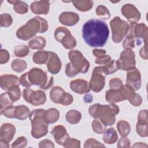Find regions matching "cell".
Segmentation results:
<instances>
[{"label": "cell", "instance_id": "obj_51", "mask_svg": "<svg viewBox=\"0 0 148 148\" xmlns=\"http://www.w3.org/2000/svg\"><path fill=\"white\" fill-rule=\"evenodd\" d=\"M10 58L9 52L5 49H1L0 51V64H3L6 63Z\"/></svg>", "mask_w": 148, "mask_h": 148}, {"label": "cell", "instance_id": "obj_50", "mask_svg": "<svg viewBox=\"0 0 148 148\" xmlns=\"http://www.w3.org/2000/svg\"><path fill=\"white\" fill-rule=\"evenodd\" d=\"M78 72L72 66L71 62L67 64L65 69V74L68 77H72L78 74Z\"/></svg>", "mask_w": 148, "mask_h": 148}, {"label": "cell", "instance_id": "obj_13", "mask_svg": "<svg viewBox=\"0 0 148 148\" xmlns=\"http://www.w3.org/2000/svg\"><path fill=\"white\" fill-rule=\"evenodd\" d=\"M138 134L141 137H146L148 135L147 110H142L138 114V123L136 125Z\"/></svg>", "mask_w": 148, "mask_h": 148}, {"label": "cell", "instance_id": "obj_9", "mask_svg": "<svg viewBox=\"0 0 148 148\" xmlns=\"http://www.w3.org/2000/svg\"><path fill=\"white\" fill-rule=\"evenodd\" d=\"M135 54L131 49H124L116 61L119 69L130 71L135 68Z\"/></svg>", "mask_w": 148, "mask_h": 148}, {"label": "cell", "instance_id": "obj_41", "mask_svg": "<svg viewBox=\"0 0 148 148\" xmlns=\"http://www.w3.org/2000/svg\"><path fill=\"white\" fill-rule=\"evenodd\" d=\"M135 39L131 34H128L127 38L123 43V47L124 49H132L135 47Z\"/></svg>", "mask_w": 148, "mask_h": 148}, {"label": "cell", "instance_id": "obj_55", "mask_svg": "<svg viewBox=\"0 0 148 148\" xmlns=\"http://www.w3.org/2000/svg\"><path fill=\"white\" fill-rule=\"evenodd\" d=\"M39 147L42 148V147H51L54 148V145L53 142L49 139H44L42 141H40L39 143Z\"/></svg>", "mask_w": 148, "mask_h": 148}, {"label": "cell", "instance_id": "obj_42", "mask_svg": "<svg viewBox=\"0 0 148 148\" xmlns=\"http://www.w3.org/2000/svg\"><path fill=\"white\" fill-rule=\"evenodd\" d=\"M13 23V20L12 16L8 14H2L0 16V25L1 27H8L12 25Z\"/></svg>", "mask_w": 148, "mask_h": 148}, {"label": "cell", "instance_id": "obj_47", "mask_svg": "<svg viewBox=\"0 0 148 148\" xmlns=\"http://www.w3.org/2000/svg\"><path fill=\"white\" fill-rule=\"evenodd\" d=\"M14 108L15 106L12 105L8 106L1 111V113L8 118L13 119L14 118Z\"/></svg>", "mask_w": 148, "mask_h": 148}, {"label": "cell", "instance_id": "obj_22", "mask_svg": "<svg viewBox=\"0 0 148 148\" xmlns=\"http://www.w3.org/2000/svg\"><path fill=\"white\" fill-rule=\"evenodd\" d=\"M49 1H35L30 5L31 11L37 14H47L49 12Z\"/></svg>", "mask_w": 148, "mask_h": 148}, {"label": "cell", "instance_id": "obj_14", "mask_svg": "<svg viewBox=\"0 0 148 148\" xmlns=\"http://www.w3.org/2000/svg\"><path fill=\"white\" fill-rule=\"evenodd\" d=\"M123 15L131 23H136L140 18V12L132 4H125L121 8Z\"/></svg>", "mask_w": 148, "mask_h": 148}, {"label": "cell", "instance_id": "obj_35", "mask_svg": "<svg viewBox=\"0 0 148 148\" xmlns=\"http://www.w3.org/2000/svg\"><path fill=\"white\" fill-rule=\"evenodd\" d=\"M11 67L16 72H22L27 68V62L21 59H15L12 61Z\"/></svg>", "mask_w": 148, "mask_h": 148}, {"label": "cell", "instance_id": "obj_20", "mask_svg": "<svg viewBox=\"0 0 148 148\" xmlns=\"http://www.w3.org/2000/svg\"><path fill=\"white\" fill-rule=\"evenodd\" d=\"M16 132L15 127L10 123L3 124L1 127V140L9 143L13 138Z\"/></svg>", "mask_w": 148, "mask_h": 148}, {"label": "cell", "instance_id": "obj_26", "mask_svg": "<svg viewBox=\"0 0 148 148\" xmlns=\"http://www.w3.org/2000/svg\"><path fill=\"white\" fill-rule=\"evenodd\" d=\"M60 117L59 111L55 108H50L45 111L44 119L47 124H51L56 122Z\"/></svg>", "mask_w": 148, "mask_h": 148}, {"label": "cell", "instance_id": "obj_45", "mask_svg": "<svg viewBox=\"0 0 148 148\" xmlns=\"http://www.w3.org/2000/svg\"><path fill=\"white\" fill-rule=\"evenodd\" d=\"M105 147V145L97 141L94 138H90L86 140L84 147Z\"/></svg>", "mask_w": 148, "mask_h": 148}, {"label": "cell", "instance_id": "obj_32", "mask_svg": "<svg viewBox=\"0 0 148 148\" xmlns=\"http://www.w3.org/2000/svg\"><path fill=\"white\" fill-rule=\"evenodd\" d=\"M9 3L13 4L14 10L20 14L26 13L28 10V6L25 2L21 1H8Z\"/></svg>", "mask_w": 148, "mask_h": 148}, {"label": "cell", "instance_id": "obj_44", "mask_svg": "<svg viewBox=\"0 0 148 148\" xmlns=\"http://www.w3.org/2000/svg\"><path fill=\"white\" fill-rule=\"evenodd\" d=\"M27 145V140L25 137L24 136H20L12 144V148H16V147H21L24 148L26 147Z\"/></svg>", "mask_w": 148, "mask_h": 148}, {"label": "cell", "instance_id": "obj_23", "mask_svg": "<svg viewBox=\"0 0 148 148\" xmlns=\"http://www.w3.org/2000/svg\"><path fill=\"white\" fill-rule=\"evenodd\" d=\"M66 92L59 86H56L51 88L50 92V98L51 100L56 103L62 104L64 99Z\"/></svg>", "mask_w": 148, "mask_h": 148}, {"label": "cell", "instance_id": "obj_52", "mask_svg": "<svg viewBox=\"0 0 148 148\" xmlns=\"http://www.w3.org/2000/svg\"><path fill=\"white\" fill-rule=\"evenodd\" d=\"M129 102L132 105H134L135 106H138L141 105L142 102V99L139 94L135 93L134 94V95L133 96V97L130 100H129Z\"/></svg>", "mask_w": 148, "mask_h": 148}, {"label": "cell", "instance_id": "obj_30", "mask_svg": "<svg viewBox=\"0 0 148 148\" xmlns=\"http://www.w3.org/2000/svg\"><path fill=\"white\" fill-rule=\"evenodd\" d=\"M49 53L47 51H38L34 54L33 61L37 64H46L49 58Z\"/></svg>", "mask_w": 148, "mask_h": 148}, {"label": "cell", "instance_id": "obj_19", "mask_svg": "<svg viewBox=\"0 0 148 148\" xmlns=\"http://www.w3.org/2000/svg\"><path fill=\"white\" fill-rule=\"evenodd\" d=\"M70 87L75 92L79 94L89 92L90 91L88 83L83 79H76L70 83Z\"/></svg>", "mask_w": 148, "mask_h": 148}, {"label": "cell", "instance_id": "obj_27", "mask_svg": "<svg viewBox=\"0 0 148 148\" xmlns=\"http://www.w3.org/2000/svg\"><path fill=\"white\" fill-rule=\"evenodd\" d=\"M30 114V111L28 107L25 105L15 106L14 118L20 120L26 119Z\"/></svg>", "mask_w": 148, "mask_h": 148}, {"label": "cell", "instance_id": "obj_11", "mask_svg": "<svg viewBox=\"0 0 148 148\" xmlns=\"http://www.w3.org/2000/svg\"><path fill=\"white\" fill-rule=\"evenodd\" d=\"M23 97L27 102L35 106L43 105L46 101L45 92L42 90L34 91L29 87H27L23 90Z\"/></svg>", "mask_w": 148, "mask_h": 148}, {"label": "cell", "instance_id": "obj_16", "mask_svg": "<svg viewBox=\"0 0 148 148\" xmlns=\"http://www.w3.org/2000/svg\"><path fill=\"white\" fill-rule=\"evenodd\" d=\"M127 84L131 86L134 90H138L141 86L140 74L137 68L128 71L127 74Z\"/></svg>", "mask_w": 148, "mask_h": 148}, {"label": "cell", "instance_id": "obj_31", "mask_svg": "<svg viewBox=\"0 0 148 148\" xmlns=\"http://www.w3.org/2000/svg\"><path fill=\"white\" fill-rule=\"evenodd\" d=\"M72 2L73 6L81 12L90 10L93 6V2L92 1H73Z\"/></svg>", "mask_w": 148, "mask_h": 148}, {"label": "cell", "instance_id": "obj_10", "mask_svg": "<svg viewBox=\"0 0 148 148\" xmlns=\"http://www.w3.org/2000/svg\"><path fill=\"white\" fill-rule=\"evenodd\" d=\"M135 39L137 45L142 43V40H143L145 45H147V27L143 23H131L129 25L128 32Z\"/></svg>", "mask_w": 148, "mask_h": 148}, {"label": "cell", "instance_id": "obj_58", "mask_svg": "<svg viewBox=\"0 0 148 148\" xmlns=\"http://www.w3.org/2000/svg\"><path fill=\"white\" fill-rule=\"evenodd\" d=\"M92 53H93V54L96 57H97L98 56L105 54L106 51L105 50H103V49H94L92 51Z\"/></svg>", "mask_w": 148, "mask_h": 148}, {"label": "cell", "instance_id": "obj_18", "mask_svg": "<svg viewBox=\"0 0 148 148\" xmlns=\"http://www.w3.org/2000/svg\"><path fill=\"white\" fill-rule=\"evenodd\" d=\"M20 79L12 75H3L1 76L0 84L1 87L4 90L8 91L10 88L14 86H18L20 84Z\"/></svg>", "mask_w": 148, "mask_h": 148}, {"label": "cell", "instance_id": "obj_25", "mask_svg": "<svg viewBox=\"0 0 148 148\" xmlns=\"http://www.w3.org/2000/svg\"><path fill=\"white\" fill-rule=\"evenodd\" d=\"M118 139V135L114 128H109L103 132V140L107 144H113Z\"/></svg>", "mask_w": 148, "mask_h": 148}, {"label": "cell", "instance_id": "obj_37", "mask_svg": "<svg viewBox=\"0 0 148 148\" xmlns=\"http://www.w3.org/2000/svg\"><path fill=\"white\" fill-rule=\"evenodd\" d=\"M13 102H14L11 99L7 92L1 94L0 95L1 111H2L5 108L12 106Z\"/></svg>", "mask_w": 148, "mask_h": 148}, {"label": "cell", "instance_id": "obj_57", "mask_svg": "<svg viewBox=\"0 0 148 148\" xmlns=\"http://www.w3.org/2000/svg\"><path fill=\"white\" fill-rule=\"evenodd\" d=\"M139 54L140 57L145 59V60H147L148 58V56H147V45H145L143 47H142L139 51Z\"/></svg>", "mask_w": 148, "mask_h": 148}, {"label": "cell", "instance_id": "obj_4", "mask_svg": "<svg viewBox=\"0 0 148 148\" xmlns=\"http://www.w3.org/2000/svg\"><path fill=\"white\" fill-rule=\"evenodd\" d=\"M45 110L35 109L29 116L31 123V135L35 138H40L45 136L48 132V124L44 119Z\"/></svg>", "mask_w": 148, "mask_h": 148}, {"label": "cell", "instance_id": "obj_60", "mask_svg": "<svg viewBox=\"0 0 148 148\" xmlns=\"http://www.w3.org/2000/svg\"><path fill=\"white\" fill-rule=\"evenodd\" d=\"M132 147H147V145L145 143L138 142L135 143V144L132 146Z\"/></svg>", "mask_w": 148, "mask_h": 148}, {"label": "cell", "instance_id": "obj_34", "mask_svg": "<svg viewBox=\"0 0 148 148\" xmlns=\"http://www.w3.org/2000/svg\"><path fill=\"white\" fill-rule=\"evenodd\" d=\"M122 97L124 100H130L135 94L134 89L130 85H123L119 89Z\"/></svg>", "mask_w": 148, "mask_h": 148}, {"label": "cell", "instance_id": "obj_59", "mask_svg": "<svg viewBox=\"0 0 148 148\" xmlns=\"http://www.w3.org/2000/svg\"><path fill=\"white\" fill-rule=\"evenodd\" d=\"M84 102L86 103H90V102H91L93 100V98H92V96L90 94H87L84 95Z\"/></svg>", "mask_w": 148, "mask_h": 148}, {"label": "cell", "instance_id": "obj_6", "mask_svg": "<svg viewBox=\"0 0 148 148\" xmlns=\"http://www.w3.org/2000/svg\"><path fill=\"white\" fill-rule=\"evenodd\" d=\"M112 32V40L114 43H120L125 38L129 29V24L119 17H114L110 21Z\"/></svg>", "mask_w": 148, "mask_h": 148}, {"label": "cell", "instance_id": "obj_1", "mask_svg": "<svg viewBox=\"0 0 148 148\" xmlns=\"http://www.w3.org/2000/svg\"><path fill=\"white\" fill-rule=\"evenodd\" d=\"M109 35L107 24L102 20L91 19L86 22L82 28V36L85 42L91 47H102Z\"/></svg>", "mask_w": 148, "mask_h": 148}, {"label": "cell", "instance_id": "obj_28", "mask_svg": "<svg viewBox=\"0 0 148 148\" xmlns=\"http://www.w3.org/2000/svg\"><path fill=\"white\" fill-rule=\"evenodd\" d=\"M46 45V39L42 36H36L28 43V46L32 49H43Z\"/></svg>", "mask_w": 148, "mask_h": 148}, {"label": "cell", "instance_id": "obj_40", "mask_svg": "<svg viewBox=\"0 0 148 148\" xmlns=\"http://www.w3.org/2000/svg\"><path fill=\"white\" fill-rule=\"evenodd\" d=\"M96 13L101 18L106 20L110 18V12L108 8L103 5H99L96 9Z\"/></svg>", "mask_w": 148, "mask_h": 148}, {"label": "cell", "instance_id": "obj_36", "mask_svg": "<svg viewBox=\"0 0 148 148\" xmlns=\"http://www.w3.org/2000/svg\"><path fill=\"white\" fill-rule=\"evenodd\" d=\"M102 69L104 74L106 75L113 73L119 69L116 61L110 60L108 64L102 66Z\"/></svg>", "mask_w": 148, "mask_h": 148}, {"label": "cell", "instance_id": "obj_39", "mask_svg": "<svg viewBox=\"0 0 148 148\" xmlns=\"http://www.w3.org/2000/svg\"><path fill=\"white\" fill-rule=\"evenodd\" d=\"M14 55L18 57H25L29 53V49L28 46L25 45L17 46L14 48Z\"/></svg>", "mask_w": 148, "mask_h": 148}, {"label": "cell", "instance_id": "obj_38", "mask_svg": "<svg viewBox=\"0 0 148 148\" xmlns=\"http://www.w3.org/2000/svg\"><path fill=\"white\" fill-rule=\"evenodd\" d=\"M7 92L13 102H15L20 98L21 91L18 86H14L12 87L7 91Z\"/></svg>", "mask_w": 148, "mask_h": 148}, {"label": "cell", "instance_id": "obj_7", "mask_svg": "<svg viewBox=\"0 0 148 148\" xmlns=\"http://www.w3.org/2000/svg\"><path fill=\"white\" fill-rule=\"evenodd\" d=\"M54 38L58 42L62 43L66 49H72L76 47V40L72 35L71 32L65 27H58L54 32Z\"/></svg>", "mask_w": 148, "mask_h": 148}, {"label": "cell", "instance_id": "obj_54", "mask_svg": "<svg viewBox=\"0 0 148 148\" xmlns=\"http://www.w3.org/2000/svg\"><path fill=\"white\" fill-rule=\"evenodd\" d=\"M20 83L21 84L25 87H30L31 86V84H30L28 77H27V72L25 73L24 74L22 75L20 78Z\"/></svg>", "mask_w": 148, "mask_h": 148}, {"label": "cell", "instance_id": "obj_2", "mask_svg": "<svg viewBox=\"0 0 148 148\" xmlns=\"http://www.w3.org/2000/svg\"><path fill=\"white\" fill-rule=\"evenodd\" d=\"M88 112L91 117L95 119L99 117L105 126H109L115 123L116 115L119 113V108L114 103L103 105L95 103L89 108Z\"/></svg>", "mask_w": 148, "mask_h": 148}, {"label": "cell", "instance_id": "obj_21", "mask_svg": "<svg viewBox=\"0 0 148 148\" xmlns=\"http://www.w3.org/2000/svg\"><path fill=\"white\" fill-rule=\"evenodd\" d=\"M79 20V16L73 12H64L59 16V21L67 26H73Z\"/></svg>", "mask_w": 148, "mask_h": 148}, {"label": "cell", "instance_id": "obj_48", "mask_svg": "<svg viewBox=\"0 0 148 148\" xmlns=\"http://www.w3.org/2000/svg\"><path fill=\"white\" fill-rule=\"evenodd\" d=\"M111 60V57L109 55L103 54L97 57L95 62L99 65H106Z\"/></svg>", "mask_w": 148, "mask_h": 148}, {"label": "cell", "instance_id": "obj_46", "mask_svg": "<svg viewBox=\"0 0 148 148\" xmlns=\"http://www.w3.org/2000/svg\"><path fill=\"white\" fill-rule=\"evenodd\" d=\"M123 85L122 80L119 78H113L109 81V87L111 90H119Z\"/></svg>", "mask_w": 148, "mask_h": 148}, {"label": "cell", "instance_id": "obj_17", "mask_svg": "<svg viewBox=\"0 0 148 148\" xmlns=\"http://www.w3.org/2000/svg\"><path fill=\"white\" fill-rule=\"evenodd\" d=\"M49 58L46 62L47 69L51 74H57L59 72L61 68V61L55 53L49 51Z\"/></svg>", "mask_w": 148, "mask_h": 148}, {"label": "cell", "instance_id": "obj_61", "mask_svg": "<svg viewBox=\"0 0 148 148\" xmlns=\"http://www.w3.org/2000/svg\"><path fill=\"white\" fill-rule=\"evenodd\" d=\"M0 147L1 148H8L9 147V144L3 140H0Z\"/></svg>", "mask_w": 148, "mask_h": 148}, {"label": "cell", "instance_id": "obj_33", "mask_svg": "<svg viewBox=\"0 0 148 148\" xmlns=\"http://www.w3.org/2000/svg\"><path fill=\"white\" fill-rule=\"evenodd\" d=\"M117 128L120 135L123 137L127 136L131 131L130 124L124 120H121L117 123Z\"/></svg>", "mask_w": 148, "mask_h": 148}, {"label": "cell", "instance_id": "obj_43", "mask_svg": "<svg viewBox=\"0 0 148 148\" xmlns=\"http://www.w3.org/2000/svg\"><path fill=\"white\" fill-rule=\"evenodd\" d=\"M92 128L93 131L99 134H102L105 131V126L98 119H95L92 122Z\"/></svg>", "mask_w": 148, "mask_h": 148}, {"label": "cell", "instance_id": "obj_3", "mask_svg": "<svg viewBox=\"0 0 148 148\" xmlns=\"http://www.w3.org/2000/svg\"><path fill=\"white\" fill-rule=\"evenodd\" d=\"M48 29L47 21L39 16L30 19L24 25L18 28L16 32L17 37L27 40L34 36L37 33H45Z\"/></svg>", "mask_w": 148, "mask_h": 148}, {"label": "cell", "instance_id": "obj_56", "mask_svg": "<svg viewBox=\"0 0 148 148\" xmlns=\"http://www.w3.org/2000/svg\"><path fill=\"white\" fill-rule=\"evenodd\" d=\"M73 98L72 95L68 92H66L64 99L63 102L61 105H64V106L69 105L73 102Z\"/></svg>", "mask_w": 148, "mask_h": 148}, {"label": "cell", "instance_id": "obj_8", "mask_svg": "<svg viewBox=\"0 0 148 148\" xmlns=\"http://www.w3.org/2000/svg\"><path fill=\"white\" fill-rule=\"evenodd\" d=\"M68 57L72 66L78 73H86L90 67L89 62L78 50H71L68 53Z\"/></svg>", "mask_w": 148, "mask_h": 148}, {"label": "cell", "instance_id": "obj_12", "mask_svg": "<svg viewBox=\"0 0 148 148\" xmlns=\"http://www.w3.org/2000/svg\"><path fill=\"white\" fill-rule=\"evenodd\" d=\"M102 66L95 67L92 73V76L89 83L90 89L98 92L101 91L105 86V75Z\"/></svg>", "mask_w": 148, "mask_h": 148}, {"label": "cell", "instance_id": "obj_53", "mask_svg": "<svg viewBox=\"0 0 148 148\" xmlns=\"http://www.w3.org/2000/svg\"><path fill=\"white\" fill-rule=\"evenodd\" d=\"M130 140L126 137H123L120 139L118 143L117 147H130Z\"/></svg>", "mask_w": 148, "mask_h": 148}, {"label": "cell", "instance_id": "obj_24", "mask_svg": "<svg viewBox=\"0 0 148 148\" xmlns=\"http://www.w3.org/2000/svg\"><path fill=\"white\" fill-rule=\"evenodd\" d=\"M105 99L107 102L110 103H114L124 100L122 97L119 90L111 89L106 91L105 94Z\"/></svg>", "mask_w": 148, "mask_h": 148}, {"label": "cell", "instance_id": "obj_15", "mask_svg": "<svg viewBox=\"0 0 148 148\" xmlns=\"http://www.w3.org/2000/svg\"><path fill=\"white\" fill-rule=\"evenodd\" d=\"M51 134L53 136L56 143L63 146L70 138L65 128L61 125L55 126L51 131Z\"/></svg>", "mask_w": 148, "mask_h": 148}, {"label": "cell", "instance_id": "obj_29", "mask_svg": "<svg viewBox=\"0 0 148 148\" xmlns=\"http://www.w3.org/2000/svg\"><path fill=\"white\" fill-rule=\"evenodd\" d=\"M66 121L72 124L78 123L82 119V114L77 110H69L65 116Z\"/></svg>", "mask_w": 148, "mask_h": 148}, {"label": "cell", "instance_id": "obj_5", "mask_svg": "<svg viewBox=\"0 0 148 148\" xmlns=\"http://www.w3.org/2000/svg\"><path fill=\"white\" fill-rule=\"evenodd\" d=\"M27 77L30 84L39 86L42 89H48L54 84L53 77L48 78L47 73L39 68L31 69L27 72Z\"/></svg>", "mask_w": 148, "mask_h": 148}, {"label": "cell", "instance_id": "obj_49", "mask_svg": "<svg viewBox=\"0 0 148 148\" xmlns=\"http://www.w3.org/2000/svg\"><path fill=\"white\" fill-rule=\"evenodd\" d=\"M65 147H76L79 148L80 147V141L77 140L74 138H69L65 145L64 146Z\"/></svg>", "mask_w": 148, "mask_h": 148}]
</instances>
